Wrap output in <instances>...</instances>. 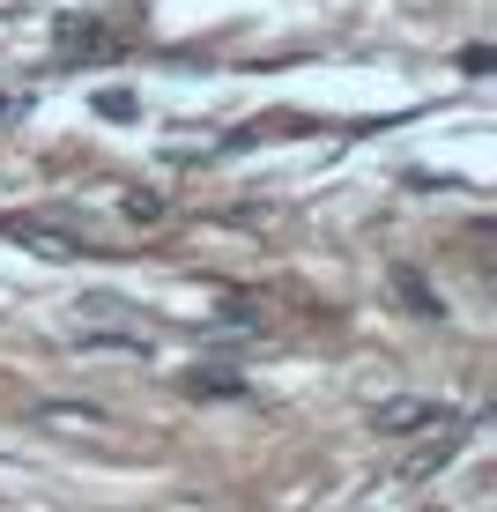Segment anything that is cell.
<instances>
[{
  "label": "cell",
  "instance_id": "obj_1",
  "mask_svg": "<svg viewBox=\"0 0 497 512\" xmlns=\"http://www.w3.org/2000/svg\"><path fill=\"white\" fill-rule=\"evenodd\" d=\"M431 423H453L446 401H431V394H386V401H371V431L379 438H416V431H431Z\"/></svg>",
  "mask_w": 497,
  "mask_h": 512
},
{
  "label": "cell",
  "instance_id": "obj_3",
  "mask_svg": "<svg viewBox=\"0 0 497 512\" xmlns=\"http://www.w3.org/2000/svg\"><path fill=\"white\" fill-rule=\"evenodd\" d=\"M394 282H401V297H408V305H416V312H438V305H431V290H423V282H416V275H408V268H401Z\"/></svg>",
  "mask_w": 497,
  "mask_h": 512
},
{
  "label": "cell",
  "instance_id": "obj_2",
  "mask_svg": "<svg viewBox=\"0 0 497 512\" xmlns=\"http://www.w3.org/2000/svg\"><path fill=\"white\" fill-rule=\"evenodd\" d=\"M186 386H193V394H238V379H230V372H208V379H201V372H193Z\"/></svg>",
  "mask_w": 497,
  "mask_h": 512
},
{
  "label": "cell",
  "instance_id": "obj_4",
  "mask_svg": "<svg viewBox=\"0 0 497 512\" xmlns=\"http://www.w3.org/2000/svg\"><path fill=\"white\" fill-rule=\"evenodd\" d=\"M97 112H112V119H127V112H134V97H127V90H104V97H97Z\"/></svg>",
  "mask_w": 497,
  "mask_h": 512
}]
</instances>
